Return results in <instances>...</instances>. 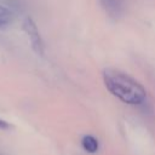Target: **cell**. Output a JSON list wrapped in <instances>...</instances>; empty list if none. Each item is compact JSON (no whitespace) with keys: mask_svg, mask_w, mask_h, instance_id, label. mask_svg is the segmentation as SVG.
Masks as SVG:
<instances>
[{"mask_svg":"<svg viewBox=\"0 0 155 155\" xmlns=\"http://www.w3.org/2000/svg\"><path fill=\"white\" fill-rule=\"evenodd\" d=\"M103 80L109 92L126 104L138 105L145 101L147 92L144 87L136 79L121 70H104Z\"/></svg>","mask_w":155,"mask_h":155,"instance_id":"6da1fadb","label":"cell"},{"mask_svg":"<svg viewBox=\"0 0 155 155\" xmlns=\"http://www.w3.org/2000/svg\"><path fill=\"white\" fill-rule=\"evenodd\" d=\"M23 28H24V30L27 31V34H28V36L30 39V42H31L33 48L36 52L40 53L42 51V44H41V39H40V35L38 33V29H36L35 23L30 18H25L24 19V23H23Z\"/></svg>","mask_w":155,"mask_h":155,"instance_id":"7a4b0ae2","label":"cell"},{"mask_svg":"<svg viewBox=\"0 0 155 155\" xmlns=\"http://www.w3.org/2000/svg\"><path fill=\"white\" fill-rule=\"evenodd\" d=\"M81 145H82V148L86 150V151H88V153H96L97 150H98V148H99V144H98V140L93 137V136H91V134H87V136H84L82 137V139H81Z\"/></svg>","mask_w":155,"mask_h":155,"instance_id":"3957f363","label":"cell"},{"mask_svg":"<svg viewBox=\"0 0 155 155\" xmlns=\"http://www.w3.org/2000/svg\"><path fill=\"white\" fill-rule=\"evenodd\" d=\"M12 21H13V13H12V11L8 7L0 5V27H4V25L10 24Z\"/></svg>","mask_w":155,"mask_h":155,"instance_id":"277c9868","label":"cell"},{"mask_svg":"<svg viewBox=\"0 0 155 155\" xmlns=\"http://www.w3.org/2000/svg\"><path fill=\"white\" fill-rule=\"evenodd\" d=\"M8 127H10V125H8L6 121H4V120H1V119H0V128L6 130V128H8Z\"/></svg>","mask_w":155,"mask_h":155,"instance_id":"5b68a950","label":"cell"}]
</instances>
